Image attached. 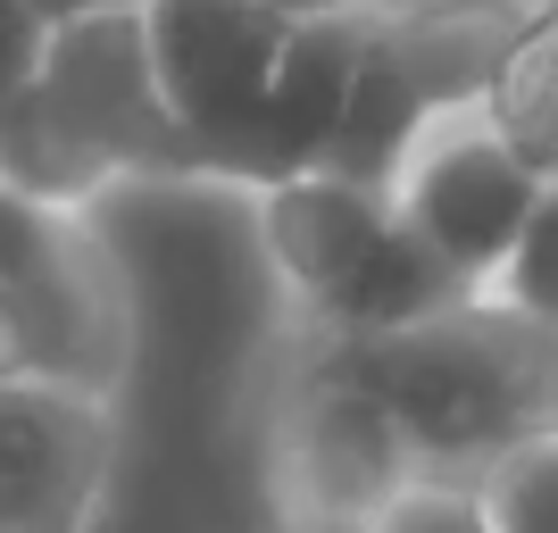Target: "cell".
I'll return each instance as SVG.
<instances>
[{
  "label": "cell",
  "instance_id": "cell-5",
  "mask_svg": "<svg viewBox=\"0 0 558 533\" xmlns=\"http://www.w3.org/2000/svg\"><path fill=\"white\" fill-rule=\"evenodd\" d=\"M267 475H276V509L292 525H384L392 500L425 475V459L392 400L333 342H317V359L292 375L276 409Z\"/></svg>",
  "mask_w": 558,
  "mask_h": 533
},
{
  "label": "cell",
  "instance_id": "cell-12",
  "mask_svg": "<svg viewBox=\"0 0 558 533\" xmlns=\"http://www.w3.org/2000/svg\"><path fill=\"white\" fill-rule=\"evenodd\" d=\"M43 50H50V17H43V0H0V117L17 109V93L34 84Z\"/></svg>",
  "mask_w": 558,
  "mask_h": 533
},
{
  "label": "cell",
  "instance_id": "cell-6",
  "mask_svg": "<svg viewBox=\"0 0 558 533\" xmlns=\"http://www.w3.org/2000/svg\"><path fill=\"white\" fill-rule=\"evenodd\" d=\"M542 184H550V175L500 134V117H492L484 100H459V109H442L409 142V159H400V175H392V201H400V217L459 267L466 292H475V283L509 258V242H517V226L534 217Z\"/></svg>",
  "mask_w": 558,
  "mask_h": 533
},
{
  "label": "cell",
  "instance_id": "cell-8",
  "mask_svg": "<svg viewBox=\"0 0 558 533\" xmlns=\"http://www.w3.org/2000/svg\"><path fill=\"white\" fill-rule=\"evenodd\" d=\"M484 109L500 117V134H509L542 175H558V0H534V9H525V25H517L509 59L492 75Z\"/></svg>",
  "mask_w": 558,
  "mask_h": 533
},
{
  "label": "cell",
  "instance_id": "cell-3",
  "mask_svg": "<svg viewBox=\"0 0 558 533\" xmlns=\"http://www.w3.org/2000/svg\"><path fill=\"white\" fill-rule=\"evenodd\" d=\"M542 334L500 317L492 301H450L434 317L400 325V334H367V342H333L375 392L400 409V425L417 434L425 475H475L509 434L534 417H558L550 367H542Z\"/></svg>",
  "mask_w": 558,
  "mask_h": 533
},
{
  "label": "cell",
  "instance_id": "cell-2",
  "mask_svg": "<svg viewBox=\"0 0 558 533\" xmlns=\"http://www.w3.org/2000/svg\"><path fill=\"white\" fill-rule=\"evenodd\" d=\"M258 242L292 317L317 342H367L466 301L459 267L400 217L392 184H359L333 167H301L258 192Z\"/></svg>",
  "mask_w": 558,
  "mask_h": 533
},
{
  "label": "cell",
  "instance_id": "cell-14",
  "mask_svg": "<svg viewBox=\"0 0 558 533\" xmlns=\"http://www.w3.org/2000/svg\"><path fill=\"white\" fill-rule=\"evenodd\" d=\"M276 9H292V17H317V9H375V0H276Z\"/></svg>",
  "mask_w": 558,
  "mask_h": 533
},
{
  "label": "cell",
  "instance_id": "cell-7",
  "mask_svg": "<svg viewBox=\"0 0 558 533\" xmlns=\"http://www.w3.org/2000/svg\"><path fill=\"white\" fill-rule=\"evenodd\" d=\"M117 459L109 392L59 384V375H17L0 384V533H68L93 525Z\"/></svg>",
  "mask_w": 558,
  "mask_h": 533
},
{
  "label": "cell",
  "instance_id": "cell-13",
  "mask_svg": "<svg viewBox=\"0 0 558 533\" xmlns=\"http://www.w3.org/2000/svg\"><path fill=\"white\" fill-rule=\"evenodd\" d=\"M93 9H142V0H43V17H93Z\"/></svg>",
  "mask_w": 558,
  "mask_h": 533
},
{
  "label": "cell",
  "instance_id": "cell-9",
  "mask_svg": "<svg viewBox=\"0 0 558 533\" xmlns=\"http://www.w3.org/2000/svg\"><path fill=\"white\" fill-rule=\"evenodd\" d=\"M484 533H558V417H534L475 467Z\"/></svg>",
  "mask_w": 558,
  "mask_h": 533
},
{
  "label": "cell",
  "instance_id": "cell-11",
  "mask_svg": "<svg viewBox=\"0 0 558 533\" xmlns=\"http://www.w3.org/2000/svg\"><path fill=\"white\" fill-rule=\"evenodd\" d=\"M475 301H492L500 317H517V325H534L542 342H558V175L542 184L534 217L517 226L509 258L475 283Z\"/></svg>",
  "mask_w": 558,
  "mask_h": 533
},
{
  "label": "cell",
  "instance_id": "cell-1",
  "mask_svg": "<svg viewBox=\"0 0 558 533\" xmlns=\"http://www.w3.org/2000/svg\"><path fill=\"white\" fill-rule=\"evenodd\" d=\"M0 167L50 209H93L109 184H184V117L167 100L150 17H59L34 84L0 117Z\"/></svg>",
  "mask_w": 558,
  "mask_h": 533
},
{
  "label": "cell",
  "instance_id": "cell-10",
  "mask_svg": "<svg viewBox=\"0 0 558 533\" xmlns=\"http://www.w3.org/2000/svg\"><path fill=\"white\" fill-rule=\"evenodd\" d=\"M84 258H100L84 233V209H50L0 167V283H59Z\"/></svg>",
  "mask_w": 558,
  "mask_h": 533
},
{
  "label": "cell",
  "instance_id": "cell-4",
  "mask_svg": "<svg viewBox=\"0 0 558 533\" xmlns=\"http://www.w3.org/2000/svg\"><path fill=\"white\" fill-rule=\"evenodd\" d=\"M167 100L184 117V184H276V109L301 17L276 0H142Z\"/></svg>",
  "mask_w": 558,
  "mask_h": 533
}]
</instances>
